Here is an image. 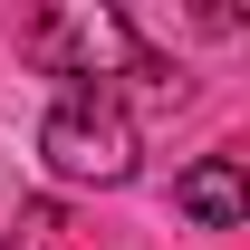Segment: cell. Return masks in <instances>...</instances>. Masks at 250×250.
Wrapping results in <instances>:
<instances>
[{
  "label": "cell",
  "mask_w": 250,
  "mask_h": 250,
  "mask_svg": "<svg viewBox=\"0 0 250 250\" xmlns=\"http://www.w3.org/2000/svg\"><path fill=\"white\" fill-rule=\"evenodd\" d=\"M173 202H183L202 231H241V221H250V183H241V164H231V154H202L183 183H173Z\"/></svg>",
  "instance_id": "3"
},
{
  "label": "cell",
  "mask_w": 250,
  "mask_h": 250,
  "mask_svg": "<svg viewBox=\"0 0 250 250\" xmlns=\"http://www.w3.org/2000/svg\"><path fill=\"white\" fill-rule=\"evenodd\" d=\"M39 154H48V173H58V183H96V192H116V183H135V125H125L116 96L77 87V96H58V106H48Z\"/></svg>",
  "instance_id": "2"
},
{
  "label": "cell",
  "mask_w": 250,
  "mask_h": 250,
  "mask_svg": "<svg viewBox=\"0 0 250 250\" xmlns=\"http://www.w3.org/2000/svg\"><path fill=\"white\" fill-rule=\"evenodd\" d=\"M20 48H29L48 77H164V58L145 48V29H135L125 10H96V0L39 10L29 29H20Z\"/></svg>",
  "instance_id": "1"
}]
</instances>
